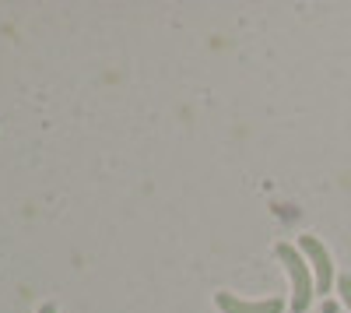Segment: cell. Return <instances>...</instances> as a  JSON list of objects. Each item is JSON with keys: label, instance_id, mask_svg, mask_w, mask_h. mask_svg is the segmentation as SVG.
Instances as JSON below:
<instances>
[{"label": "cell", "instance_id": "obj_1", "mask_svg": "<svg viewBox=\"0 0 351 313\" xmlns=\"http://www.w3.org/2000/svg\"><path fill=\"white\" fill-rule=\"evenodd\" d=\"M278 261L285 264V271H288V278H291V310L295 313H302V310H309V303H313V292H316V281H313V271H309V264L302 261V253L291 246V243H278Z\"/></svg>", "mask_w": 351, "mask_h": 313}, {"label": "cell", "instance_id": "obj_2", "mask_svg": "<svg viewBox=\"0 0 351 313\" xmlns=\"http://www.w3.org/2000/svg\"><path fill=\"white\" fill-rule=\"evenodd\" d=\"M299 250L309 257V264H313V281H316V292H330V286H334V264H330V253H327V246L319 243L316 236H302L299 240Z\"/></svg>", "mask_w": 351, "mask_h": 313}, {"label": "cell", "instance_id": "obj_3", "mask_svg": "<svg viewBox=\"0 0 351 313\" xmlns=\"http://www.w3.org/2000/svg\"><path fill=\"white\" fill-rule=\"evenodd\" d=\"M218 306H221V313H281L285 310V299L271 296V299L250 303V299H236L232 292H218Z\"/></svg>", "mask_w": 351, "mask_h": 313}, {"label": "cell", "instance_id": "obj_4", "mask_svg": "<svg viewBox=\"0 0 351 313\" xmlns=\"http://www.w3.org/2000/svg\"><path fill=\"white\" fill-rule=\"evenodd\" d=\"M337 292H341V299H344V306L351 310V275H344V278H337Z\"/></svg>", "mask_w": 351, "mask_h": 313}, {"label": "cell", "instance_id": "obj_5", "mask_svg": "<svg viewBox=\"0 0 351 313\" xmlns=\"http://www.w3.org/2000/svg\"><path fill=\"white\" fill-rule=\"evenodd\" d=\"M39 313H56V306H53V303H43V310H39Z\"/></svg>", "mask_w": 351, "mask_h": 313}]
</instances>
